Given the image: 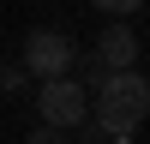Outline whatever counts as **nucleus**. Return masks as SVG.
I'll return each instance as SVG.
<instances>
[{"instance_id": "f257e3e1", "label": "nucleus", "mask_w": 150, "mask_h": 144, "mask_svg": "<svg viewBox=\"0 0 150 144\" xmlns=\"http://www.w3.org/2000/svg\"><path fill=\"white\" fill-rule=\"evenodd\" d=\"M150 114V78L144 72H108L90 90V126L102 138H126L138 132V120Z\"/></svg>"}, {"instance_id": "f03ea898", "label": "nucleus", "mask_w": 150, "mask_h": 144, "mask_svg": "<svg viewBox=\"0 0 150 144\" xmlns=\"http://www.w3.org/2000/svg\"><path fill=\"white\" fill-rule=\"evenodd\" d=\"M18 66L30 72V78H66L72 66H78V48H72V36L66 30H54V24H36L30 36H24V48H18Z\"/></svg>"}, {"instance_id": "7ed1b4c3", "label": "nucleus", "mask_w": 150, "mask_h": 144, "mask_svg": "<svg viewBox=\"0 0 150 144\" xmlns=\"http://www.w3.org/2000/svg\"><path fill=\"white\" fill-rule=\"evenodd\" d=\"M36 120H42L48 132H78L84 120H90V90H84L78 78H48L42 90H36Z\"/></svg>"}, {"instance_id": "20e7f679", "label": "nucleus", "mask_w": 150, "mask_h": 144, "mask_svg": "<svg viewBox=\"0 0 150 144\" xmlns=\"http://www.w3.org/2000/svg\"><path fill=\"white\" fill-rule=\"evenodd\" d=\"M96 60H102L108 72H138V36L126 30V24H108L102 36H96V48H90Z\"/></svg>"}, {"instance_id": "39448f33", "label": "nucleus", "mask_w": 150, "mask_h": 144, "mask_svg": "<svg viewBox=\"0 0 150 144\" xmlns=\"http://www.w3.org/2000/svg\"><path fill=\"white\" fill-rule=\"evenodd\" d=\"M90 6H96V12H108V18H120V24H126L132 12L144 6V0H90Z\"/></svg>"}, {"instance_id": "423d86ee", "label": "nucleus", "mask_w": 150, "mask_h": 144, "mask_svg": "<svg viewBox=\"0 0 150 144\" xmlns=\"http://www.w3.org/2000/svg\"><path fill=\"white\" fill-rule=\"evenodd\" d=\"M24 78H30L24 66H6V72H0V90H24Z\"/></svg>"}, {"instance_id": "0eeeda50", "label": "nucleus", "mask_w": 150, "mask_h": 144, "mask_svg": "<svg viewBox=\"0 0 150 144\" xmlns=\"http://www.w3.org/2000/svg\"><path fill=\"white\" fill-rule=\"evenodd\" d=\"M24 144H66V132H48V126H42V132H30Z\"/></svg>"}]
</instances>
